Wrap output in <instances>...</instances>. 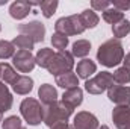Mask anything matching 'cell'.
<instances>
[{
	"instance_id": "obj_36",
	"label": "cell",
	"mask_w": 130,
	"mask_h": 129,
	"mask_svg": "<svg viewBox=\"0 0 130 129\" xmlns=\"http://www.w3.org/2000/svg\"><path fill=\"white\" fill-rule=\"evenodd\" d=\"M2 122H3V112L0 111V123H2Z\"/></svg>"
},
{
	"instance_id": "obj_18",
	"label": "cell",
	"mask_w": 130,
	"mask_h": 129,
	"mask_svg": "<svg viewBox=\"0 0 130 129\" xmlns=\"http://www.w3.org/2000/svg\"><path fill=\"white\" fill-rule=\"evenodd\" d=\"M53 58H55V52L52 49H48V47H44V49H39L36 52L35 62L39 67H42V68H48V65L53 61Z\"/></svg>"
},
{
	"instance_id": "obj_13",
	"label": "cell",
	"mask_w": 130,
	"mask_h": 129,
	"mask_svg": "<svg viewBox=\"0 0 130 129\" xmlns=\"http://www.w3.org/2000/svg\"><path fill=\"white\" fill-rule=\"evenodd\" d=\"M33 5H38V3L21 2V0L14 2V3H11V6H9V14H11V17L15 18V20H23V18H26V17L30 14V8H32Z\"/></svg>"
},
{
	"instance_id": "obj_23",
	"label": "cell",
	"mask_w": 130,
	"mask_h": 129,
	"mask_svg": "<svg viewBox=\"0 0 130 129\" xmlns=\"http://www.w3.org/2000/svg\"><path fill=\"white\" fill-rule=\"evenodd\" d=\"M18 73H17V70L12 67V65L9 64H2V78H3V82L5 84H9V85H12L17 79H18Z\"/></svg>"
},
{
	"instance_id": "obj_27",
	"label": "cell",
	"mask_w": 130,
	"mask_h": 129,
	"mask_svg": "<svg viewBox=\"0 0 130 129\" xmlns=\"http://www.w3.org/2000/svg\"><path fill=\"white\" fill-rule=\"evenodd\" d=\"M14 55H15V46L12 44V41L0 40V59H8L12 58Z\"/></svg>"
},
{
	"instance_id": "obj_21",
	"label": "cell",
	"mask_w": 130,
	"mask_h": 129,
	"mask_svg": "<svg viewBox=\"0 0 130 129\" xmlns=\"http://www.w3.org/2000/svg\"><path fill=\"white\" fill-rule=\"evenodd\" d=\"M12 94L8 90V87L5 85V82H0V111H9L12 108Z\"/></svg>"
},
{
	"instance_id": "obj_28",
	"label": "cell",
	"mask_w": 130,
	"mask_h": 129,
	"mask_svg": "<svg viewBox=\"0 0 130 129\" xmlns=\"http://www.w3.org/2000/svg\"><path fill=\"white\" fill-rule=\"evenodd\" d=\"M52 44H53L55 49H58V52H62L68 46V36L64 35V33L55 32L52 35Z\"/></svg>"
},
{
	"instance_id": "obj_26",
	"label": "cell",
	"mask_w": 130,
	"mask_h": 129,
	"mask_svg": "<svg viewBox=\"0 0 130 129\" xmlns=\"http://www.w3.org/2000/svg\"><path fill=\"white\" fill-rule=\"evenodd\" d=\"M112 33H113V36H115L117 40H121L123 36L129 35L130 33V21L127 18H124V20H121L120 23L113 24V26H112Z\"/></svg>"
},
{
	"instance_id": "obj_40",
	"label": "cell",
	"mask_w": 130,
	"mask_h": 129,
	"mask_svg": "<svg viewBox=\"0 0 130 129\" xmlns=\"http://www.w3.org/2000/svg\"><path fill=\"white\" fill-rule=\"evenodd\" d=\"M129 129H130V128H129Z\"/></svg>"
},
{
	"instance_id": "obj_8",
	"label": "cell",
	"mask_w": 130,
	"mask_h": 129,
	"mask_svg": "<svg viewBox=\"0 0 130 129\" xmlns=\"http://www.w3.org/2000/svg\"><path fill=\"white\" fill-rule=\"evenodd\" d=\"M12 62L20 73H29L36 65L35 56L32 55V52H27V50H17L15 55L12 56Z\"/></svg>"
},
{
	"instance_id": "obj_34",
	"label": "cell",
	"mask_w": 130,
	"mask_h": 129,
	"mask_svg": "<svg viewBox=\"0 0 130 129\" xmlns=\"http://www.w3.org/2000/svg\"><path fill=\"white\" fill-rule=\"evenodd\" d=\"M123 64H124V67H126V68L130 71V53H127V55L124 56V59H123Z\"/></svg>"
},
{
	"instance_id": "obj_32",
	"label": "cell",
	"mask_w": 130,
	"mask_h": 129,
	"mask_svg": "<svg viewBox=\"0 0 130 129\" xmlns=\"http://www.w3.org/2000/svg\"><path fill=\"white\" fill-rule=\"evenodd\" d=\"M112 8H115V9H118V11L124 12V11L130 9V2H121V0H113V2H112Z\"/></svg>"
},
{
	"instance_id": "obj_22",
	"label": "cell",
	"mask_w": 130,
	"mask_h": 129,
	"mask_svg": "<svg viewBox=\"0 0 130 129\" xmlns=\"http://www.w3.org/2000/svg\"><path fill=\"white\" fill-rule=\"evenodd\" d=\"M103 20L106 23H110L113 26V24L120 23L121 20H124V12H121V11H118V9H115V8L110 6L109 9L103 11Z\"/></svg>"
},
{
	"instance_id": "obj_30",
	"label": "cell",
	"mask_w": 130,
	"mask_h": 129,
	"mask_svg": "<svg viewBox=\"0 0 130 129\" xmlns=\"http://www.w3.org/2000/svg\"><path fill=\"white\" fill-rule=\"evenodd\" d=\"M21 120L17 115H9L2 122V129H21Z\"/></svg>"
},
{
	"instance_id": "obj_24",
	"label": "cell",
	"mask_w": 130,
	"mask_h": 129,
	"mask_svg": "<svg viewBox=\"0 0 130 129\" xmlns=\"http://www.w3.org/2000/svg\"><path fill=\"white\" fill-rule=\"evenodd\" d=\"M12 44H14L18 50H27V52H30L33 49V46H35V43H33L32 38H29V36H26V35H21V33L12 40Z\"/></svg>"
},
{
	"instance_id": "obj_39",
	"label": "cell",
	"mask_w": 130,
	"mask_h": 129,
	"mask_svg": "<svg viewBox=\"0 0 130 129\" xmlns=\"http://www.w3.org/2000/svg\"><path fill=\"white\" fill-rule=\"evenodd\" d=\"M0 31H2V26H0Z\"/></svg>"
},
{
	"instance_id": "obj_15",
	"label": "cell",
	"mask_w": 130,
	"mask_h": 129,
	"mask_svg": "<svg viewBox=\"0 0 130 129\" xmlns=\"http://www.w3.org/2000/svg\"><path fill=\"white\" fill-rule=\"evenodd\" d=\"M38 97H39L41 103H44L47 106L58 100V90L50 84H42L38 90Z\"/></svg>"
},
{
	"instance_id": "obj_25",
	"label": "cell",
	"mask_w": 130,
	"mask_h": 129,
	"mask_svg": "<svg viewBox=\"0 0 130 129\" xmlns=\"http://www.w3.org/2000/svg\"><path fill=\"white\" fill-rule=\"evenodd\" d=\"M112 78H113V84H117V85H126V84L130 82V71L124 65L118 67L112 73Z\"/></svg>"
},
{
	"instance_id": "obj_16",
	"label": "cell",
	"mask_w": 130,
	"mask_h": 129,
	"mask_svg": "<svg viewBox=\"0 0 130 129\" xmlns=\"http://www.w3.org/2000/svg\"><path fill=\"white\" fill-rule=\"evenodd\" d=\"M56 85H59V87L64 88V90L76 88V87H79V78H77L76 73L68 71V73H64V74L56 76Z\"/></svg>"
},
{
	"instance_id": "obj_1",
	"label": "cell",
	"mask_w": 130,
	"mask_h": 129,
	"mask_svg": "<svg viewBox=\"0 0 130 129\" xmlns=\"http://www.w3.org/2000/svg\"><path fill=\"white\" fill-rule=\"evenodd\" d=\"M97 59L100 64L107 68L120 65L124 59V49L121 41L117 38H110L103 44H100L97 50Z\"/></svg>"
},
{
	"instance_id": "obj_12",
	"label": "cell",
	"mask_w": 130,
	"mask_h": 129,
	"mask_svg": "<svg viewBox=\"0 0 130 129\" xmlns=\"http://www.w3.org/2000/svg\"><path fill=\"white\" fill-rule=\"evenodd\" d=\"M61 102L64 103L67 108H70V109L77 108L83 102V91H82V88L76 87V88H71V90H65Z\"/></svg>"
},
{
	"instance_id": "obj_11",
	"label": "cell",
	"mask_w": 130,
	"mask_h": 129,
	"mask_svg": "<svg viewBox=\"0 0 130 129\" xmlns=\"http://www.w3.org/2000/svg\"><path fill=\"white\" fill-rule=\"evenodd\" d=\"M112 122L118 129L130 128V106H115L112 111Z\"/></svg>"
},
{
	"instance_id": "obj_37",
	"label": "cell",
	"mask_w": 130,
	"mask_h": 129,
	"mask_svg": "<svg viewBox=\"0 0 130 129\" xmlns=\"http://www.w3.org/2000/svg\"><path fill=\"white\" fill-rule=\"evenodd\" d=\"M0 78H2V64H0Z\"/></svg>"
},
{
	"instance_id": "obj_9",
	"label": "cell",
	"mask_w": 130,
	"mask_h": 129,
	"mask_svg": "<svg viewBox=\"0 0 130 129\" xmlns=\"http://www.w3.org/2000/svg\"><path fill=\"white\" fill-rule=\"evenodd\" d=\"M107 97L117 106H130V87L113 84L107 90Z\"/></svg>"
},
{
	"instance_id": "obj_33",
	"label": "cell",
	"mask_w": 130,
	"mask_h": 129,
	"mask_svg": "<svg viewBox=\"0 0 130 129\" xmlns=\"http://www.w3.org/2000/svg\"><path fill=\"white\" fill-rule=\"evenodd\" d=\"M52 129H74V126H71L68 123H58V125H55Z\"/></svg>"
},
{
	"instance_id": "obj_38",
	"label": "cell",
	"mask_w": 130,
	"mask_h": 129,
	"mask_svg": "<svg viewBox=\"0 0 130 129\" xmlns=\"http://www.w3.org/2000/svg\"><path fill=\"white\" fill-rule=\"evenodd\" d=\"M21 129H26V128H24V126H23V128H21Z\"/></svg>"
},
{
	"instance_id": "obj_19",
	"label": "cell",
	"mask_w": 130,
	"mask_h": 129,
	"mask_svg": "<svg viewBox=\"0 0 130 129\" xmlns=\"http://www.w3.org/2000/svg\"><path fill=\"white\" fill-rule=\"evenodd\" d=\"M79 18H80V21H82V24H83L85 29H92V28H95L98 24V21H100V17H98L92 9H85V11H82V12L79 14Z\"/></svg>"
},
{
	"instance_id": "obj_7",
	"label": "cell",
	"mask_w": 130,
	"mask_h": 129,
	"mask_svg": "<svg viewBox=\"0 0 130 129\" xmlns=\"http://www.w3.org/2000/svg\"><path fill=\"white\" fill-rule=\"evenodd\" d=\"M18 32L21 35H26L29 38H32L33 43H41L44 41V36H45V26L41 23V21H29V23H23L18 26Z\"/></svg>"
},
{
	"instance_id": "obj_29",
	"label": "cell",
	"mask_w": 130,
	"mask_h": 129,
	"mask_svg": "<svg viewBox=\"0 0 130 129\" xmlns=\"http://www.w3.org/2000/svg\"><path fill=\"white\" fill-rule=\"evenodd\" d=\"M38 6L41 8L42 15H44L45 18H50V17L55 14L56 8H58V2H56V0H44V2H41Z\"/></svg>"
},
{
	"instance_id": "obj_14",
	"label": "cell",
	"mask_w": 130,
	"mask_h": 129,
	"mask_svg": "<svg viewBox=\"0 0 130 129\" xmlns=\"http://www.w3.org/2000/svg\"><path fill=\"white\" fill-rule=\"evenodd\" d=\"M95 71H97V65H95V62L91 61V59H88V58H83L82 61H79V64H77V67H76L77 78L85 79V81H88Z\"/></svg>"
},
{
	"instance_id": "obj_20",
	"label": "cell",
	"mask_w": 130,
	"mask_h": 129,
	"mask_svg": "<svg viewBox=\"0 0 130 129\" xmlns=\"http://www.w3.org/2000/svg\"><path fill=\"white\" fill-rule=\"evenodd\" d=\"M89 52H91V43L88 40H77L76 43H73V49H71L73 56L85 58Z\"/></svg>"
},
{
	"instance_id": "obj_10",
	"label": "cell",
	"mask_w": 130,
	"mask_h": 129,
	"mask_svg": "<svg viewBox=\"0 0 130 129\" xmlns=\"http://www.w3.org/2000/svg\"><path fill=\"white\" fill-rule=\"evenodd\" d=\"M74 129H98V119L88 111H80L74 115Z\"/></svg>"
},
{
	"instance_id": "obj_35",
	"label": "cell",
	"mask_w": 130,
	"mask_h": 129,
	"mask_svg": "<svg viewBox=\"0 0 130 129\" xmlns=\"http://www.w3.org/2000/svg\"><path fill=\"white\" fill-rule=\"evenodd\" d=\"M98 129H109V126H106V125H101V126H98Z\"/></svg>"
},
{
	"instance_id": "obj_4",
	"label": "cell",
	"mask_w": 130,
	"mask_h": 129,
	"mask_svg": "<svg viewBox=\"0 0 130 129\" xmlns=\"http://www.w3.org/2000/svg\"><path fill=\"white\" fill-rule=\"evenodd\" d=\"M74 67V56L67 52V50H62V52H58L55 53V58L53 61L48 65V73H52L53 76H59V74H64V73H68L71 71Z\"/></svg>"
},
{
	"instance_id": "obj_3",
	"label": "cell",
	"mask_w": 130,
	"mask_h": 129,
	"mask_svg": "<svg viewBox=\"0 0 130 129\" xmlns=\"http://www.w3.org/2000/svg\"><path fill=\"white\" fill-rule=\"evenodd\" d=\"M20 112L23 115V119L30 125V126H36L42 122L44 119V108L41 106V103L33 99V97H26L21 105H20Z\"/></svg>"
},
{
	"instance_id": "obj_17",
	"label": "cell",
	"mask_w": 130,
	"mask_h": 129,
	"mask_svg": "<svg viewBox=\"0 0 130 129\" xmlns=\"http://www.w3.org/2000/svg\"><path fill=\"white\" fill-rule=\"evenodd\" d=\"M33 88V79L29 76H18V79L12 84V90L17 94H29Z\"/></svg>"
},
{
	"instance_id": "obj_5",
	"label": "cell",
	"mask_w": 130,
	"mask_h": 129,
	"mask_svg": "<svg viewBox=\"0 0 130 129\" xmlns=\"http://www.w3.org/2000/svg\"><path fill=\"white\" fill-rule=\"evenodd\" d=\"M112 85H113L112 73L101 71V73H97L94 78H91L85 82V90L89 94H101L103 91L109 90Z\"/></svg>"
},
{
	"instance_id": "obj_2",
	"label": "cell",
	"mask_w": 130,
	"mask_h": 129,
	"mask_svg": "<svg viewBox=\"0 0 130 129\" xmlns=\"http://www.w3.org/2000/svg\"><path fill=\"white\" fill-rule=\"evenodd\" d=\"M73 114V109L67 108L62 102H53L50 105H47L44 108V119L42 122L45 123V126L48 128H53L55 125L58 123H67L68 119L71 117Z\"/></svg>"
},
{
	"instance_id": "obj_31",
	"label": "cell",
	"mask_w": 130,
	"mask_h": 129,
	"mask_svg": "<svg viewBox=\"0 0 130 129\" xmlns=\"http://www.w3.org/2000/svg\"><path fill=\"white\" fill-rule=\"evenodd\" d=\"M110 6H112V3H110V2H106V0H103V2H101V0H92V2H91V9H92L94 12H95V11H101V12H103V11L109 9Z\"/></svg>"
},
{
	"instance_id": "obj_6",
	"label": "cell",
	"mask_w": 130,
	"mask_h": 129,
	"mask_svg": "<svg viewBox=\"0 0 130 129\" xmlns=\"http://www.w3.org/2000/svg\"><path fill=\"white\" fill-rule=\"evenodd\" d=\"M55 32L64 33L67 36L70 35H80L85 32V28L79 18V15H68V17H62L55 23Z\"/></svg>"
}]
</instances>
